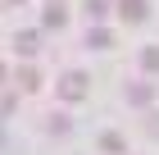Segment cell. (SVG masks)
I'll use <instances>...</instances> for the list:
<instances>
[{
  "label": "cell",
  "instance_id": "4",
  "mask_svg": "<svg viewBox=\"0 0 159 155\" xmlns=\"http://www.w3.org/2000/svg\"><path fill=\"white\" fill-rule=\"evenodd\" d=\"M18 55H37V46H41V36L32 32V27H23V32H14V41H9Z\"/></svg>",
  "mask_w": 159,
  "mask_h": 155
},
{
  "label": "cell",
  "instance_id": "3",
  "mask_svg": "<svg viewBox=\"0 0 159 155\" xmlns=\"http://www.w3.org/2000/svg\"><path fill=\"white\" fill-rule=\"evenodd\" d=\"M118 18L123 23H146L150 18V0H118Z\"/></svg>",
  "mask_w": 159,
  "mask_h": 155
},
{
  "label": "cell",
  "instance_id": "14",
  "mask_svg": "<svg viewBox=\"0 0 159 155\" xmlns=\"http://www.w3.org/2000/svg\"><path fill=\"white\" fill-rule=\"evenodd\" d=\"M50 5H55V0H50Z\"/></svg>",
  "mask_w": 159,
  "mask_h": 155
},
{
  "label": "cell",
  "instance_id": "11",
  "mask_svg": "<svg viewBox=\"0 0 159 155\" xmlns=\"http://www.w3.org/2000/svg\"><path fill=\"white\" fill-rule=\"evenodd\" d=\"M86 14H91V23H100L109 14V0H86Z\"/></svg>",
  "mask_w": 159,
  "mask_h": 155
},
{
  "label": "cell",
  "instance_id": "5",
  "mask_svg": "<svg viewBox=\"0 0 159 155\" xmlns=\"http://www.w3.org/2000/svg\"><path fill=\"white\" fill-rule=\"evenodd\" d=\"M14 87H18V91H41V73L32 69V64H23V69L14 73Z\"/></svg>",
  "mask_w": 159,
  "mask_h": 155
},
{
  "label": "cell",
  "instance_id": "2",
  "mask_svg": "<svg viewBox=\"0 0 159 155\" xmlns=\"http://www.w3.org/2000/svg\"><path fill=\"white\" fill-rule=\"evenodd\" d=\"M123 96H127V105H136V109H150V105H155V87H150L146 78L127 82V91H123Z\"/></svg>",
  "mask_w": 159,
  "mask_h": 155
},
{
  "label": "cell",
  "instance_id": "13",
  "mask_svg": "<svg viewBox=\"0 0 159 155\" xmlns=\"http://www.w3.org/2000/svg\"><path fill=\"white\" fill-rule=\"evenodd\" d=\"M5 5H23V0H5Z\"/></svg>",
  "mask_w": 159,
  "mask_h": 155
},
{
  "label": "cell",
  "instance_id": "1",
  "mask_svg": "<svg viewBox=\"0 0 159 155\" xmlns=\"http://www.w3.org/2000/svg\"><path fill=\"white\" fill-rule=\"evenodd\" d=\"M55 91H59V100L77 105V100L86 96V73H82V69H68V73L59 78V82H55Z\"/></svg>",
  "mask_w": 159,
  "mask_h": 155
},
{
  "label": "cell",
  "instance_id": "10",
  "mask_svg": "<svg viewBox=\"0 0 159 155\" xmlns=\"http://www.w3.org/2000/svg\"><path fill=\"white\" fill-rule=\"evenodd\" d=\"M46 128L55 132V137H64V132L73 128V123H68V114H50V119H46Z\"/></svg>",
  "mask_w": 159,
  "mask_h": 155
},
{
  "label": "cell",
  "instance_id": "8",
  "mask_svg": "<svg viewBox=\"0 0 159 155\" xmlns=\"http://www.w3.org/2000/svg\"><path fill=\"white\" fill-rule=\"evenodd\" d=\"M141 73H159V46H141Z\"/></svg>",
  "mask_w": 159,
  "mask_h": 155
},
{
  "label": "cell",
  "instance_id": "7",
  "mask_svg": "<svg viewBox=\"0 0 159 155\" xmlns=\"http://www.w3.org/2000/svg\"><path fill=\"white\" fill-rule=\"evenodd\" d=\"M68 23V9H64L59 0H55V5H46V14H41V27H64Z\"/></svg>",
  "mask_w": 159,
  "mask_h": 155
},
{
  "label": "cell",
  "instance_id": "12",
  "mask_svg": "<svg viewBox=\"0 0 159 155\" xmlns=\"http://www.w3.org/2000/svg\"><path fill=\"white\" fill-rule=\"evenodd\" d=\"M146 137H159V114H146Z\"/></svg>",
  "mask_w": 159,
  "mask_h": 155
},
{
  "label": "cell",
  "instance_id": "6",
  "mask_svg": "<svg viewBox=\"0 0 159 155\" xmlns=\"http://www.w3.org/2000/svg\"><path fill=\"white\" fill-rule=\"evenodd\" d=\"M86 46L91 50H109L114 46V32L109 27H86Z\"/></svg>",
  "mask_w": 159,
  "mask_h": 155
},
{
  "label": "cell",
  "instance_id": "9",
  "mask_svg": "<svg viewBox=\"0 0 159 155\" xmlns=\"http://www.w3.org/2000/svg\"><path fill=\"white\" fill-rule=\"evenodd\" d=\"M100 151H105V155H123L127 146H123V137H118V132H105V137H100Z\"/></svg>",
  "mask_w": 159,
  "mask_h": 155
}]
</instances>
